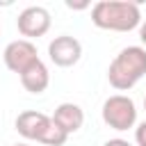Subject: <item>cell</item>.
I'll return each mask as SVG.
<instances>
[{
    "label": "cell",
    "instance_id": "30bf717a",
    "mask_svg": "<svg viewBox=\"0 0 146 146\" xmlns=\"http://www.w3.org/2000/svg\"><path fill=\"white\" fill-rule=\"evenodd\" d=\"M135 141L139 146H146V121H141L137 128H135Z\"/></svg>",
    "mask_w": 146,
    "mask_h": 146
},
{
    "label": "cell",
    "instance_id": "7a4b0ae2",
    "mask_svg": "<svg viewBox=\"0 0 146 146\" xmlns=\"http://www.w3.org/2000/svg\"><path fill=\"white\" fill-rule=\"evenodd\" d=\"M144 75H146V48L141 46L123 48L110 62V68H107V80L116 91L132 89Z\"/></svg>",
    "mask_w": 146,
    "mask_h": 146
},
{
    "label": "cell",
    "instance_id": "8992f818",
    "mask_svg": "<svg viewBox=\"0 0 146 146\" xmlns=\"http://www.w3.org/2000/svg\"><path fill=\"white\" fill-rule=\"evenodd\" d=\"M52 128V119L43 112H36V110H25L16 116V130L21 137L30 139V141H41L46 139L48 130Z\"/></svg>",
    "mask_w": 146,
    "mask_h": 146
},
{
    "label": "cell",
    "instance_id": "4fadbf2b",
    "mask_svg": "<svg viewBox=\"0 0 146 146\" xmlns=\"http://www.w3.org/2000/svg\"><path fill=\"white\" fill-rule=\"evenodd\" d=\"M139 39H141V43L146 46V21L139 25Z\"/></svg>",
    "mask_w": 146,
    "mask_h": 146
},
{
    "label": "cell",
    "instance_id": "5b68a950",
    "mask_svg": "<svg viewBox=\"0 0 146 146\" xmlns=\"http://www.w3.org/2000/svg\"><path fill=\"white\" fill-rule=\"evenodd\" d=\"M48 57L55 66H62V68L75 66L82 57V43L71 34H59L48 43Z\"/></svg>",
    "mask_w": 146,
    "mask_h": 146
},
{
    "label": "cell",
    "instance_id": "277c9868",
    "mask_svg": "<svg viewBox=\"0 0 146 146\" xmlns=\"http://www.w3.org/2000/svg\"><path fill=\"white\" fill-rule=\"evenodd\" d=\"M50 11L46 7H39V5H32V7H25L18 18H16V27L18 32L30 41V39H39L43 36L48 30H50Z\"/></svg>",
    "mask_w": 146,
    "mask_h": 146
},
{
    "label": "cell",
    "instance_id": "9a60e30c",
    "mask_svg": "<svg viewBox=\"0 0 146 146\" xmlns=\"http://www.w3.org/2000/svg\"><path fill=\"white\" fill-rule=\"evenodd\" d=\"M144 110H146V98H144Z\"/></svg>",
    "mask_w": 146,
    "mask_h": 146
},
{
    "label": "cell",
    "instance_id": "6da1fadb",
    "mask_svg": "<svg viewBox=\"0 0 146 146\" xmlns=\"http://www.w3.org/2000/svg\"><path fill=\"white\" fill-rule=\"evenodd\" d=\"M91 23L110 32H130L141 25V11L130 0H100L91 7Z\"/></svg>",
    "mask_w": 146,
    "mask_h": 146
},
{
    "label": "cell",
    "instance_id": "52a82bcc",
    "mask_svg": "<svg viewBox=\"0 0 146 146\" xmlns=\"http://www.w3.org/2000/svg\"><path fill=\"white\" fill-rule=\"evenodd\" d=\"M2 59H5V66L14 73H23L27 66H32L39 55H36V46L27 39H16L11 43H7L5 52H2Z\"/></svg>",
    "mask_w": 146,
    "mask_h": 146
},
{
    "label": "cell",
    "instance_id": "ba28073f",
    "mask_svg": "<svg viewBox=\"0 0 146 146\" xmlns=\"http://www.w3.org/2000/svg\"><path fill=\"white\" fill-rule=\"evenodd\" d=\"M50 119H52V123H55L59 130H64L66 135H73V132H78V130L82 128V123H84V112H82V107L75 105V103H62V105L55 107V112H52Z\"/></svg>",
    "mask_w": 146,
    "mask_h": 146
},
{
    "label": "cell",
    "instance_id": "7c38bea8",
    "mask_svg": "<svg viewBox=\"0 0 146 146\" xmlns=\"http://www.w3.org/2000/svg\"><path fill=\"white\" fill-rule=\"evenodd\" d=\"M66 7H68V9H87V7H89V2H73V0H68V2H66Z\"/></svg>",
    "mask_w": 146,
    "mask_h": 146
},
{
    "label": "cell",
    "instance_id": "3957f363",
    "mask_svg": "<svg viewBox=\"0 0 146 146\" xmlns=\"http://www.w3.org/2000/svg\"><path fill=\"white\" fill-rule=\"evenodd\" d=\"M103 121L112 128V130H128L137 123V107L135 100L123 96V94H114L103 103Z\"/></svg>",
    "mask_w": 146,
    "mask_h": 146
},
{
    "label": "cell",
    "instance_id": "5bb4252c",
    "mask_svg": "<svg viewBox=\"0 0 146 146\" xmlns=\"http://www.w3.org/2000/svg\"><path fill=\"white\" fill-rule=\"evenodd\" d=\"M14 146H27V144H14Z\"/></svg>",
    "mask_w": 146,
    "mask_h": 146
},
{
    "label": "cell",
    "instance_id": "2e32d148",
    "mask_svg": "<svg viewBox=\"0 0 146 146\" xmlns=\"http://www.w3.org/2000/svg\"><path fill=\"white\" fill-rule=\"evenodd\" d=\"M0 30H2V27H0Z\"/></svg>",
    "mask_w": 146,
    "mask_h": 146
},
{
    "label": "cell",
    "instance_id": "9c48e42d",
    "mask_svg": "<svg viewBox=\"0 0 146 146\" xmlns=\"http://www.w3.org/2000/svg\"><path fill=\"white\" fill-rule=\"evenodd\" d=\"M18 78H21L23 89H25V91H30V94H43V91L48 89V84H50L48 66H46L41 59H36L32 66H27Z\"/></svg>",
    "mask_w": 146,
    "mask_h": 146
},
{
    "label": "cell",
    "instance_id": "8fae6325",
    "mask_svg": "<svg viewBox=\"0 0 146 146\" xmlns=\"http://www.w3.org/2000/svg\"><path fill=\"white\" fill-rule=\"evenodd\" d=\"M103 146H130V144H128L125 139H119V137H116V139H107Z\"/></svg>",
    "mask_w": 146,
    "mask_h": 146
}]
</instances>
